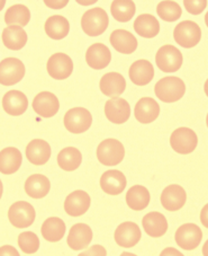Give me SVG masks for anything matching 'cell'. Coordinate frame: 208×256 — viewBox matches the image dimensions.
<instances>
[{
	"label": "cell",
	"instance_id": "484cf974",
	"mask_svg": "<svg viewBox=\"0 0 208 256\" xmlns=\"http://www.w3.org/2000/svg\"><path fill=\"white\" fill-rule=\"evenodd\" d=\"M23 156L15 147H7L0 152V173L10 175L20 168Z\"/></svg>",
	"mask_w": 208,
	"mask_h": 256
},
{
	"label": "cell",
	"instance_id": "d6a6232c",
	"mask_svg": "<svg viewBox=\"0 0 208 256\" xmlns=\"http://www.w3.org/2000/svg\"><path fill=\"white\" fill-rule=\"evenodd\" d=\"M44 28H45L47 36H50L53 40H62L69 34L70 24L65 17L54 15L47 18Z\"/></svg>",
	"mask_w": 208,
	"mask_h": 256
},
{
	"label": "cell",
	"instance_id": "44dd1931",
	"mask_svg": "<svg viewBox=\"0 0 208 256\" xmlns=\"http://www.w3.org/2000/svg\"><path fill=\"white\" fill-rule=\"evenodd\" d=\"M92 240V230L86 224H76L71 227L68 235L69 247L73 250H81L89 246Z\"/></svg>",
	"mask_w": 208,
	"mask_h": 256
},
{
	"label": "cell",
	"instance_id": "60d3db41",
	"mask_svg": "<svg viewBox=\"0 0 208 256\" xmlns=\"http://www.w3.org/2000/svg\"><path fill=\"white\" fill-rule=\"evenodd\" d=\"M80 255H103L106 256L107 253H106V250L101 246H92L90 250H88L86 252H83Z\"/></svg>",
	"mask_w": 208,
	"mask_h": 256
},
{
	"label": "cell",
	"instance_id": "4fadbf2b",
	"mask_svg": "<svg viewBox=\"0 0 208 256\" xmlns=\"http://www.w3.org/2000/svg\"><path fill=\"white\" fill-rule=\"evenodd\" d=\"M34 112L42 118H52L59 112L60 102L57 97L50 92H42L33 100Z\"/></svg>",
	"mask_w": 208,
	"mask_h": 256
},
{
	"label": "cell",
	"instance_id": "277c9868",
	"mask_svg": "<svg viewBox=\"0 0 208 256\" xmlns=\"http://www.w3.org/2000/svg\"><path fill=\"white\" fill-rule=\"evenodd\" d=\"M183 54L174 46L167 44L163 46L156 56V64L158 68L161 70L162 72H176L181 68L183 66Z\"/></svg>",
	"mask_w": 208,
	"mask_h": 256
},
{
	"label": "cell",
	"instance_id": "d4e9b609",
	"mask_svg": "<svg viewBox=\"0 0 208 256\" xmlns=\"http://www.w3.org/2000/svg\"><path fill=\"white\" fill-rule=\"evenodd\" d=\"M130 78L137 86H145L152 82L154 77V68L148 60H137L130 68Z\"/></svg>",
	"mask_w": 208,
	"mask_h": 256
},
{
	"label": "cell",
	"instance_id": "3957f363",
	"mask_svg": "<svg viewBox=\"0 0 208 256\" xmlns=\"http://www.w3.org/2000/svg\"><path fill=\"white\" fill-rule=\"evenodd\" d=\"M125 157L124 146L116 139H106L101 141L97 148V158L105 166H115L122 162Z\"/></svg>",
	"mask_w": 208,
	"mask_h": 256
},
{
	"label": "cell",
	"instance_id": "5b68a950",
	"mask_svg": "<svg viewBox=\"0 0 208 256\" xmlns=\"http://www.w3.org/2000/svg\"><path fill=\"white\" fill-rule=\"evenodd\" d=\"M174 38L180 46L190 48L196 46L201 42L202 30L195 22L184 20L175 28Z\"/></svg>",
	"mask_w": 208,
	"mask_h": 256
},
{
	"label": "cell",
	"instance_id": "4dcf8cb0",
	"mask_svg": "<svg viewBox=\"0 0 208 256\" xmlns=\"http://www.w3.org/2000/svg\"><path fill=\"white\" fill-rule=\"evenodd\" d=\"M134 30L140 36L145 38H152L160 32V24L153 15L142 14L134 22Z\"/></svg>",
	"mask_w": 208,
	"mask_h": 256
},
{
	"label": "cell",
	"instance_id": "cb8c5ba5",
	"mask_svg": "<svg viewBox=\"0 0 208 256\" xmlns=\"http://www.w3.org/2000/svg\"><path fill=\"white\" fill-rule=\"evenodd\" d=\"M110 44L122 54H132L137 48V40L126 30H116L110 34Z\"/></svg>",
	"mask_w": 208,
	"mask_h": 256
},
{
	"label": "cell",
	"instance_id": "ac0fdd59",
	"mask_svg": "<svg viewBox=\"0 0 208 256\" xmlns=\"http://www.w3.org/2000/svg\"><path fill=\"white\" fill-rule=\"evenodd\" d=\"M28 108V100L20 90H9L2 97V108L11 116H19Z\"/></svg>",
	"mask_w": 208,
	"mask_h": 256
},
{
	"label": "cell",
	"instance_id": "681fc988",
	"mask_svg": "<svg viewBox=\"0 0 208 256\" xmlns=\"http://www.w3.org/2000/svg\"><path fill=\"white\" fill-rule=\"evenodd\" d=\"M2 193H3V185H2L1 180H0V198L2 196Z\"/></svg>",
	"mask_w": 208,
	"mask_h": 256
},
{
	"label": "cell",
	"instance_id": "7c38bea8",
	"mask_svg": "<svg viewBox=\"0 0 208 256\" xmlns=\"http://www.w3.org/2000/svg\"><path fill=\"white\" fill-rule=\"evenodd\" d=\"M105 116L115 124H123L131 116L130 104L121 97H112L105 104Z\"/></svg>",
	"mask_w": 208,
	"mask_h": 256
},
{
	"label": "cell",
	"instance_id": "8d00e7d4",
	"mask_svg": "<svg viewBox=\"0 0 208 256\" xmlns=\"http://www.w3.org/2000/svg\"><path fill=\"white\" fill-rule=\"evenodd\" d=\"M157 12L160 18L166 22H176L183 15V10L179 4L172 0H163L159 2L157 7Z\"/></svg>",
	"mask_w": 208,
	"mask_h": 256
},
{
	"label": "cell",
	"instance_id": "f546056e",
	"mask_svg": "<svg viewBox=\"0 0 208 256\" xmlns=\"http://www.w3.org/2000/svg\"><path fill=\"white\" fill-rule=\"evenodd\" d=\"M151 196L147 188L142 185H134L126 193V203L132 210L141 211L149 206Z\"/></svg>",
	"mask_w": 208,
	"mask_h": 256
},
{
	"label": "cell",
	"instance_id": "7bdbcfd3",
	"mask_svg": "<svg viewBox=\"0 0 208 256\" xmlns=\"http://www.w3.org/2000/svg\"><path fill=\"white\" fill-rule=\"evenodd\" d=\"M201 222L203 224V226H205L206 228H208V203L202 209Z\"/></svg>",
	"mask_w": 208,
	"mask_h": 256
},
{
	"label": "cell",
	"instance_id": "83f0119b",
	"mask_svg": "<svg viewBox=\"0 0 208 256\" xmlns=\"http://www.w3.org/2000/svg\"><path fill=\"white\" fill-rule=\"evenodd\" d=\"M50 190V180L42 174L30 175L25 182V192L32 198H42L46 196Z\"/></svg>",
	"mask_w": 208,
	"mask_h": 256
},
{
	"label": "cell",
	"instance_id": "9a60e30c",
	"mask_svg": "<svg viewBox=\"0 0 208 256\" xmlns=\"http://www.w3.org/2000/svg\"><path fill=\"white\" fill-rule=\"evenodd\" d=\"M187 201V194L183 186L172 184L167 186L161 194V204L168 211H178L184 208Z\"/></svg>",
	"mask_w": 208,
	"mask_h": 256
},
{
	"label": "cell",
	"instance_id": "30bf717a",
	"mask_svg": "<svg viewBox=\"0 0 208 256\" xmlns=\"http://www.w3.org/2000/svg\"><path fill=\"white\" fill-rule=\"evenodd\" d=\"M176 242L179 247L186 250L197 248L203 240V232L197 224H185L177 229L175 235Z\"/></svg>",
	"mask_w": 208,
	"mask_h": 256
},
{
	"label": "cell",
	"instance_id": "8992f818",
	"mask_svg": "<svg viewBox=\"0 0 208 256\" xmlns=\"http://www.w3.org/2000/svg\"><path fill=\"white\" fill-rule=\"evenodd\" d=\"M63 122L65 129L71 134H83L91 126L92 116L87 108H73L65 113Z\"/></svg>",
	"mask_w": 208,
	"mask_h": 256
},
{
	"label": "cell",
	"instance_id": "816d5d0a",
	"mask_svg": "<svg viewBox=\"0 0 208 256\" xmlns=\"http://www.w3.org/2000/svg\"><path fill=\"white\" fill-rule=\"evenodd\" d=\"M206 124H207V128H208V114H207V118H206Z\"/></svg>",
	"mask_w": 208,
	"mask_h": 256
},
{
	"label": "cell",
	"instance_id": "f1b7e54d",
	"mask_svg": "<svg viewBox=\"0 0 208 256\" xmlns=\"http://www.w3.org/2000/svg\"><path fill=\"white\" fill-rule=\"evenodd\" d=\"M145 232L151 237H161L168 230V222L165 216L160 212H150L145 214L142 220Z\"/></svg>",
	"mask_w": 208,
	"mask_h": 256
},
{
	"label": "cell",
	"instance_id": "7dc6e473",
	"mask_svg": "<svg viewBox=\"0 0 208 256\" xmlns=\"http://www.w3.org/2000/svg\"><path fill=\"white\" fill-rule=\"evenodd\" d=\"M5 5H6V0H0V12L3 10Z\"/></svg>",
	"mask_w": 208,
	"mask_h": 256
},
{
	"label": "cell",
	"instance_id": "f6af8a7d",
	"mask_svg": "<svg viewBox=\"0 0 208 256\" xmlns=\"http://www.w3.org/2000/svg\"><path fill=\"white\" fill-rule=\"evenodd\" d=\"M167 254H175V255H183L181 253H179L178 250H174V248H168V250H165L161 253V255H167Z\"/></svg>",
	"mask_w": 208,
	"mask_h": 256
},
{
	"label": "cell",
	"instance_id": "ffe728a7",
	"mask_svg": "<svg viewBox=\"0 0 208 256\" xmlns=\"http://www.w3.org/2000/svg\"><path fill=\"white\" fill-rule=\"evenodd\" d=\"M112 54L103 43H95L88 48L86 61L90 68L96 70L105 69L110 64Z\"/></svg>",
	"mask_w": 208,
	"mask_h": 256
},
{
	"label": "cell",
	"instance_id": "1f68e13d",
	"mask_svg": "<svg viewBox=\"0 0 208 256\" xmlns=\"http://www.w3.org/2000/svg\"><path fill=\"white\" fill-rule=\"evenodd\" d=\"M65 224L57 217H51L43 222L41 232L45 240L51 242H60L65 234Z\"/></svg>",
	"mask_w": 208,
	"mask_h": 256
},
{
	"label": "cell",
	"instance_id": "8fae6325",
	"mask_svg": "<svg viewBox=\"0 0 208 256\" xmlns=\"http://www.w3.org/2000/svg\"><path fill=\"white\" fill-rule=\"evenodd\" d=\"M47 72L55 80H64L73 72L71 58L65 54H55L47 61Z\"/></svg>",
	"mask_w": 208,
	"mask_h": 256
},
{
	"label": "cell",
	"instance_id": "9c48e42d",
	"mask_svg": "<svg viewBox=\"0 0 208 256\" xmlns=\"http://www.w3.org/2000/svg\"><path fill=\"white\" fill-rule=\"evenodd\" d=\"M25 76V66L17 58H6L0 62V84L12 86Z\"/></svg>",
	"mask_w": 208,
	"mask_h": 256
},
{
	"label": "cell",
	"instance_id": "f907efd6",
	"mask_svg": "<svg viewBox=\"0 0 208 256\" xmlns=\"http://www.w3.org/2000/svg\"><path fill=\"white\" fill-rule=\"evenodd\" d=\"M205 23H206L207 28H208V12H207V14L205 15Z\"/></svg>",
	"mask_w": 208,
	"mask_h": 256
},
{
	"label": "cell",
	"instance_id": "7402d4cb",
	"mask_svg": "<svg viewBox=\"0 0 208 256\" xmlns=\"http://www.w3.org/2000/svg\"><path fill=\"white\" fill-rule=\"evenodd\" d=\"M26 157L33 165H44L51 158V146L45 140L34 139L26 147Z\"/></svg>",
	"mask_w": 208,
	"mask_h": 256
},
{
	"label": "cell",
	"instance_id": "b9f144b4",
	"mask_svg": "<svg viewBox=\"0 0 208 256\" xmlns=\"http://www.w3.org/2000/svg\"><path fill=\"white\" fill-rule=\"evenodd\" d=\"M2 255L18 256L19 253L12 246H2V247H0V256H2Z\"/></svg>",
	"mask_w": 208,
	"mask_h": 256
},
{
	"label": "cell",
	"instance_id": "e575fe53",
	"mask_svg": "<svg viewBox=\"0 0 208 256\" xmlns=\"http://www.w3.org/2000/svg\"><path fill=\"white\" fill-rule=\"evenodd\" d=\"M110 12L117 22L126 23L134 17L136 7L133 0H113Z\"/></svg>",
	"mask_w": 208,
	"mask_h": 256
},
{
	"label": "cell",
	"instance_id": "836d02e7",
	"mask_svg": "<svg viewBox=\"0 0 208 256\" xmlns=\"http://www.w3.org/2000/svg\"><path fill=\"white\" fill-rule=\"evenodd\" d=\"M82 155L77 148L66 147L57 155V164L65 172H73L81 165Z\"/></svg>",
	"mask_w": 208,
	"mask_h": 256
},
{
	"label": "cell",
	"instance_id": "d6986e66",
	"mask_svg": "<svg viewBox=\"0 0 208 256\" xmlns=\"http://www.w3.org/2000/svg\"><path fill=\"white\" fill-rule=\"evenodd\" d=\"M127 180L125 175L117 170H107L101 175L100 188L109 196H118L126 188Z\"/></svg>",
	"mask_w": 208,
	"mask_h": 256
},
{
	"label": "cell",
	"instance_id": "52a82bcc",
	"mask_svg": "<svg viewBox=\"0 0 208 256\" xmlns=\"http://www.w3.org/2000/svg\"><path fill=\"white\" fill-rule=\"evenodd\" d=\"M171 148L180 155H188L196 149L198 136L195 131L189 128H179L172 132L170 136Z\"/></svg>",
	"mask_w": 208,
	"mask_h": 256
},
{
	"label": "cell",
	"instance_id": "ab89813d",
	"mask_svg": "<svg viewBox=\"0 0 208 256\" xmlns=\"http://www.w3.org/2000/svg\"><path fill=\"white\" fill-rule=\"evenodd\" d=\"M43 2L46 7L54 10H62L69 4V0H43Z\"/></svg>",
	"mask_w": 208,
	"mask_h": 256
},
{
	"label": "cell",
	"instance_id": "7a4b0ae2",
	"mask_svg": "<svg viewBox=\"0 0 208 256\" xmlns=\"http://www.w3.org/2000/svg\"><path fill=\"white\" fill-rule=\"evenodd\" d=\"M109 18L103 8L96 7L87 10L81 18V28L88 36H99L107 30Z\"/></svg>",
	"mask_w": 208,
	"mask_h": 256
},
{
	"label": "cell",
	"instance_id": "5bb4252c",
	"mask_svg": "<svg viewBox=\"0 0 208 256\" xmlns=\"http://www.w3.org/2000/svg\"><path fill=\"white\" fill-rule=\"evenodd\" d=\"M90 196L85 191H74L66 196L64 201V210L70 217H80L90 208Z\"/></svg>",
	"mask_w": 208,
	"mask_h": 256
},
{
	"label": "cell",
	"instance_id": "603a6c76",
	"mask_svg": "<svg viewBox=\"0 0 208 256\" xmlns=\"http://www.w3.org/2000/svg\"><path fill=\"white\" fill-rule=\"evenodd\" d=\"M99 87L105 96L118 97L125 92L126 80L121 74L108 72L101 77Z\"/></svg>",
	"mask_w": 208,
	"mask_h": 256
},
{
	"label": "cell",
	"instance_id": "bcb514c9",
	"mask_svg": "<svg viewBox=\"0 0 208 256\" xmlns=\"http://www.w3.org/2000/svg\"><path fill=\"white\" fill-rule=\"evenodd\" d=\"M203 255H204V256H208V240H206L205 244H204V247H203Z\"/></svg>",
	"mask_w": 208,
	"mask_h": 256
},
{
	"label": "cell",
	"instance_id": "ee69618b",
	"mask_svg": "<svg viewBox=\"0 0 208 256\" xmlns=\"http://www.w3.org/2000/svg\"><path fill=\"white\" fill-rule=\"evenodd\" d=\"M76 2L81 6H91L98 2V0H76Z\"/></svg>",
	"mask_w": 208,
	"mask_h": 256
},
{
	"label": "cell",
	"instance_id": "c3c4849f",
	"mask_svg": "<svg viewBox=\"0 0 208 256\" xmlns=\"http://www.w3.org/2000/svg\"><path fill=\"white\" fill-rule=\"evenodd\" d=\"M204 90H205V94L208 97V79H207L206 82H205V86H204Z\"/></svg>",
	"mask_w": 208,
	"mask_h": 256
},
{
	"label": "cell",
	"instance_id": "74e56055",
	"mask_svg": "<svg viewBox=\"0 0 208 256\" xmlns=\"http://www.w3.org/2000/svg\"><path fill=\"white\" fill-rule=\"evenodd\" d=\"M18 245L25 254H34L39 248V240L34 232H25L18 236Z\"/></svg>",
	"mask_w": 208,
	"mask_h": 256
},
{
	"label": "cell",
	"instance_id": "4316f807",
	"mask_svg": "<svg viewBox=\"0 0 208 256\" xmlns=\"http://www.w3.org/2000/svg\"><path fill=\"white\" fill-rule=\"evenodd\" d=\"M3 46L12 51L21 50L27 43V34L19 25H8L2 30Z\"/></svg>",
	"mask_w": 208,
	"mask_h": 256
},
{
	"label": "cell",
	"instance_id": "6da1fadb",
	"mask_svg": "<svg viewBox=\"0 0 208 256\" xmlns=\"http://www.w3.org/2000/svg\"><path fill=\"white\" fill-rule=\"evenodd\" d=\"M154 92L165 103H175L181 100L186 92V85L178 77H165L159 80L154 87Z\"/></svg>",
	"mask_w": 208,
	"mask_h": 256
},
{
	"label": "cell",
	"instance_id": "e0dca14e",
	"mask_svg": "<svg viewBox=\"0 0 208 256\" xmlns=\"http://www.w3.org/2000/svg\"><path fill=\"white\" fill-rule=\"evenodd\" d=\"M160 114L158 102L151 97H143L137 102L134 108V116L140 123L149 124L156 121Z\"/></svg>",
	"mask_w": 208,
	"mask_h": 256
},
{
	"label": "cell",
	"instance_id": "f35d334b",
	"mask_svg": "<svg viewBox=\"0 0 208 256\" xmlns=\"http://www.w3.org/2000/svg\"><path fill=\"white\" fill-rule=\"evenodd\" d=\"M186 10L192 15H199L206 10L207 0H184Z\"/></svg>",
	"mask_w": 208,
	"mask_h": 256
},
{
	"label": "cell",
	"instance_id": "ba28073f",
	"mask_svg": "<svg viewBox=\"0 0 208 256\" xmlns=\"http://www.w3.org/2000/svg\"><path fill=\"white\" fill-rule=\"evenodd\" d=\"M35 216L36 214L33 206L26 201L15 202L8 211V219L16 228H27L32 226Z\"/></svg>",
	"mask_w": 208,
	"mask_h": 256
},
{
	"label": "cell",
	"instance_id": "d590c367",
	"mask_svg": "<svg viewBox=\"0 0 208 256\" xmlns=\"http://www.w3.org/2000/svg\"><path fill=\"white\" fill-rule=\"evenodd\" d=\"M30 12L24 5H14L8 8L5 14V22L7 25H19L23 28L29 23Z\"/></svg>",
	"mask_w": 208,
	"mask_h": 256
},
{
	"label": "cell",
	"instance_id": "2e32d148",
	"mask_svg": "<svg viewBox=\"0 0 208 256\" xmlns=\"http://www.w3.org/2000/svg\"><path fill=\"white\" fill-rule=\"evenodd\" d=\"M141 236H142V232H141L140 227L132 222L121 224L115 230L116 244L122 247H126V248L135 246L141 240Z\"/></svg>",
	"mask_w": 208,
	"mask_h": 256
}]
</instances>
